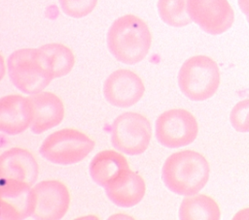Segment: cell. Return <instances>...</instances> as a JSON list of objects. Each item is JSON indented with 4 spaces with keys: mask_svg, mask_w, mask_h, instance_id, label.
Instances as JSON below:
<instances>
[{
    "mask_svg": "<svg viewBox=\"0 0 249 220\" xmlns=\"http://www.w3.org/2000/svg\"><path fill=\"white\" fill-rule=\"evenodd\" d=\"M210 167L206 158L194 150L172 153L163 163L161 177L173 193L183 196L197 194L209 179Z\"/></svg>",
    "mask_w": 249,
    "mask_h": 220,
    "instance_id": "6da1fadb",
    "label": "cell"
},
{
    "mask_svg": "<svg viewBox=\"0 0 249 220\" xmlns=\"http://www.w3.org/2000/svg\"><path fill=\"white\" fill-rule=\"evenodd\" d=\"M152 36L147 23L134 15L117 18L107 33V46L120 62L132 65L143 60L149 52Z\"/></svg>",
    "mask_w": 249,
    "mask_h": 220,
    "instance_id": "7a4b0ae2",
    "label": "cell"
},
{
    "mask_svg": "<svg viewBox=\"0 0 249 220\" xmlns=\"http://www.w3.org/2000/svg\"><path fill=\"white\" fill-rule=\"evenodd\" d=\"M8 74L13 84L25 94L41 92L53 79L47 58L39 48H20L8 57Z\"/></svg>",
    "mask_w": 249,
    "mask_h": 220,
    "instance_id": "3957f363",
    "label": "cell"
},
{
    "mask_svg": "<svg viewBox=\"0 0 249 220\" xmlns=\"http://www.w3.org/2000/svg\"><path fill=\"white\" fill-rule=\"evenodd\" d=\"M178 85L192 101H204L212 97L220 85L218 64L206 55L187 59L178 73Z\"/></svg>",
    "mask_w": 249,
    "mask_h": 220,
    "instance_id": "277c9868",
    "label": "cell"
},
{
    "mask_svg": "<svg viewBox=\"0 0 249 220\" xmlns=\"http://www.w3.org/2000/svg\"><path fill=\"white\" fill-rule=\"evenodd\" d=\"M95 142L85 133L64 128L49 135L40 147V154L58 165H71L83 161L94 148Z\"/></svg>",
    "mask_w": 249,
    "mask_h": 220,
    "instance_id": "5b68a950",
    "label": "cell"
},
{
    "mask_svg": "<svg viewBox=\"0 0 249 220\" xmlns=\"http://www.w3.org/2000/svg\"><path fill=\"white\" fill-rule=\"evenodd\" d=\"M152 127L149 119L138 112H124L111 126L113 146L127 155L144 153L150 143Z\"/></svg>",
    "mask_w": 249,
    "mask_h": 220,
    "instance_id": "8992f818",
    "label": "cell"
},
{
    "mask_svg": "<svg viewBox=\"0 0 249 220\" xmlns=\"http://www.w3.org/2000/svg\"><path fill=\"white\" fill-rule=\"evenodd\" d=\"M197 133L196 119L184 109L165 110L156 120V138L165 147L186 146L196 140Z\"/></svg>",
    "mask_w": 249,
    "mask_h": 220,
    "instance_id": "52a82bcc",
    "label": "cell"
},
{
    "mask_svg": "<svg viewBox=\"0 0 249 220\" xmlns=\"http://www.w3.org/2000/svg\"><path fill=\"white\" fill-rule=\"evenodd\" d=\"M34 211L32 217L39 220H59L70 205V193L59 180H43L32 187Z\"/></svg>",
    "mask_w": 249,
    "mask_h": 220,
    "instance_id": "ba28073f",
    "label": "cell"
},
{
    "mask_svg": "<svg viewBox=\"0 0 249 220\" xmlns=\"http://www.w3.org/2000/svg\"><path fill=\"white\" fill-rule=\"evenodd\" d=\"M188 11L192 20L211 35L228 31L234 21V12L228 0H189Z\"/></svg>",
    "mask_w": 249,
    "mask_h": 220,
    "instance_id": "9c48e42d",
    "label": "cell"
},
{
    "mask_svg": "<svg viewBox=\"0 0 249 220\" xmlns=\"http://www.w3.org/2000/svg\"><path fill=\"white\" fill-rule=\"evenodd\" d=\"M145 87L140 77L127 69H119L108 76L103 85L105 99L115 107L128 108L143 96Z\"/></svg>",
    "mask_w": 249,
    "mask_h": 220,
    "instance_id": "30bf717a",
    "label": "cell"
},
{
    "mask_svg": "<svg viewBox=\"0 0 249 220\" xmlns=\"http://www.w3.org/2000/svg\"><path fill=\"white\" fill-rule=\"evenodd\" d=\"M2 220H21L32 216L34 195L31 185L15 179H1Z\"/></svg>",
    "mask_w": 249,
    "mask_h": 220,
    "instance_id": "8fae6325",
    "label": "cell"
},
{
    "mask_svg": "<svg viewBox=\"0 0 249 220\" xmlns=\"http://www.w3.org/2000/svg\"><path fill=\"white\" fill-rule=\"evenodd\" d=\"M33 110L28 97L11 94L0 101V129L8 135H18L32 123Z\"/></svg>",
    "mask_w": 249,
    "mask_h": 220,
    "instance_id": "7c38bea8",
    "label": "cell"
},
{
    "mask_svg": "<svg viewBox=\"0 0 249 220\" xmlns=\"http://www.w3.org/2000/svg\"><path fill=\"white\" fill-rule=\"evenodd\" d=\"M39 166L33 154L25 148L13 147L0 157L1 179H15L34 184L38 178Z\"/></svg>",
    "mask_w": 249,
    "mask_h": 220,
    "instance_id": "4fadbf2b",
    "label": "cell"
},
{
    "mask_svg": "<svg viewBox=\"0 0 249 220\" xmlns=\"http://www.w3.org/2000/svg\"><path fill=\"white\" fill-rule=\"evenodd\" d=\"M28 98L33 110V120L30 128L34 134H42L62 121L64 106L60 98L54 93L41 91L31 94Z\"/></svg>",
    "mask_w": 249,
    "mask_h": 220,
    "instance_id": "5bb4252c",
    "label": "cell"
},
{
    "mask_svg": "<svg viewBox=\"0 0 249 220\" xmlns=\"http://www.w3.org/2000/svg\"><path fill=\"white\" fill-rule=\"evenodd\" d=\"M146 185L143 177L125 169L113 182L105 187L109 200L120 207H132L143 199Z\"/></svg>",
    "mask_w": 249,
    "mask_h": 220,
    "instance_id": "9a60e30c",
    "label": "cell"
},
{
    "mask_svg": "<svg viewBox=\"0 0 249 220\" xmlns=\"http://www.w3.org/2000/svg\"><path fill=\"white\" fill-rule=\"evenodd\" d=\"M128 168L127 160L123 154L107 149L98 152L91 159L89 173L97 185L105 188Z\"/></svg>",
    "mask_w": 249,
    "mask_h": 220,
    "instance_id": "2e32d148",
    "label": "cell"
},
{
    "mask_svg": "<svg viewBox=\"0 0 249 220\" xmlns=\"http://www.w3.org/2000/svg\"><path fill=\"white\" fill-rule=\"evenodd\" d=\"M221 211L216 201L204 194L187 196L179 207L181 220H219Z\"/></svg>",
    "mask_w": 249,
    "mask_h": 220,
    "instance_id": "e0dca14e",
    "label": "cell"
},
{
    "mask_svg": "<svg viewBox=\"0 0 249 220\" xmlns=\"http://www.w3.org/2000/svg\"><path fill=\"white\" fill-rule=\"evenodd\" d=\"M40 49L47 58L53 79L64 77L71 72L75 57L69 47L62 44L52 43L40 47Z\"/></svg>",
    "mask_w": 249,
    "mask_h": 220,
    "instance_id": "ac0fdd59",
    "label": "cell"
},
{
    "mask_svg": "<svg viewBox=\"0 0 249 220\" xmlns=\"http://www.w3.org/2000/svg\"><path fill=\"white\" fill-rule=\"evenodd\" d=\"M189 0H159L158 13L160 19L167 25L183 27L192 22L188 11Z\"/></svg>",
    "mask_w": 249,
    "mask_h": 220,
    "instance_id": "d6986e66",
    "label": "cell"
},
{
    "mask_svg": "<svg viewBox=\"0 0 249 220\" xmlns=\"http://www.w3.org/2000/svg\"><path fill=\"white\" fill-rule=\"evenodd\" d=\"M62 12L71 17H83L90 14L97 0H59Z\"/></svg>",
    "mask_w": 249,
    "mask_h": 220,
    "instance_id": "ffe728a7",
    "label": "cell"
},
{
    "mask_svg": "<svg viewBox=\"0 0 249 220\" xmlns=\"http://www.w3.org/2000/svg\"><path fill=\"white\" fill-rule=\"evenodd\" d=\"M230 121L237 132H249V98L234 105L230 113Z\"/></svg>",
    "mask_w": 249,
    "mask_h": 220,
    "instance_id": "44dd1931",
    "label": "cell"
},
{
    "mask_svg": "<svg viewBox=\"0 0 249 220\" xmlns=\"http://www.w3.org/2000/svg\"><path fill=\"white\" fill-rule=\"evenodd\" d=\"M237 3L246 18H249V0H237Z\"/></svg>",
    "mask_w": 249,
    "mask_h": 220,
    "instance_id": "7402d4cb",
    "label": "cell"
},
{
    "mask_svg": "<svg viewBox=\"0 0 249 220\" xmlns=\"http://www.w3.org/2000/svg\"><path fill=\"white\" fill-rule=\"evenodd\" d=\"M234 220H249V208H243L239 210L234 216Z\"/></svg>",
    "mask_w": 249,
    "mask_h": 220,
    "instance_id": "603a6c76",
    "label": "cell"
},
{
    "mask_svg": "<svg viewBox=\"0 0 249 220\" xmlns=\"http://www.w3.org/2000/svg\"><path fill=\"white\" fill-rule=\"evenodd\" d=\"M247 21H248V23H249V18H247Z\"/></svg>",
    "mask_w": 249,
    "mask_h": 220,
    "instance_id": "cb8c5ba5",
    "label": "cell"
}]
</instances>
